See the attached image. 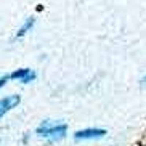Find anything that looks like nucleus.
Listing matches in <instances>:
<instances>
[{"instance_id":"f257e3e1","label":"nucleus","mask_w":146,"mask_h":146,"mask_svg":"<svg viewBox=\"0 0 146 146\" xmlns=\"http://www.w3.org/2000/svg\"><path fill=\"white\" fill-rule=\"evenodd\" d=\"M66 132H68V125L61 124V122H53V120L47 119L43 120L42 124L35 129L37 137L45 138L48 141H60L66 137Z\"/></svg>"},{"instance_id":"f03ea898","label":"nucleus","mask_w":146,"mask_h":146,"mask_svg":"<svg viewBox=\"0 0 146 146\" xmlns=\"http://www.w3.org/2000/svg\"><path fill=\"white\" fill-rule=\"evenodd\" d=\"M37 74L35 71L29 68H21V69H16L13 71L11 74H8V79H13V80H19L21 84H29V82H34Z\"/></svg>"},{"instance_id":"7ed1b4c3","label":"nucleus","mask_w":146,"mask_h":146,"mask_svg":"<svg viewBox=\"0 0 146 146\" xmlns=\"http://www.w3.org/2000/svg\"><path fill=\"white\" fill-rule=\"evenodd\" d=\"M19 101H21V96L19 95H8V96L0 98V119L8 111H11L13 108H16L19 104Z\"/></svg>"},{"instance_id":"20e7f679","label":"nucleus","mask_w":146,"mask_h":146,"mask_svg":"<svg viewBox=\"0 0 146 146\" xmlns=\"http://www.w3.org/2000/svg\"><path fill=\"white\" fill-rule=\"evenodd\" d=\"M106 135V130L103 129H85V130H79L74 133L76 140H95V138H101Z\"/></svg>"},{"instance_id":"39448f33","label":"nucleus","mask_w":146,"mask_h":146,"mask_svg":"<svg viewBox=\"0 0 146 146\" xmlns=\"http://www.w3.org/2000/svg\"><path fill=\"white\" fill-rule=\"evenodd\" d=\"M34 24H35V18H26V21L21 24V27L16 31V34H15V40H18V39H21V37H24V35L29 32L32 27H34Z\"/></svg>"},{"instance_id":"423d86ee","label":"nucleus","mask_w":146,"mask_h":146,"mask_svg":"<svg viewBox=\"0 0 146 146\" xmlns=\"http://www.w3.org/2000/svg\"><path fill=\"white\" fill-rule=\"evenodd\" d=\"M7 80H8V76H2V77H0V88L7 84Z\"/></svg>"},{"instance_id":"0eeeda50","label":"nucleus","mask_w":146,"mask_h":146,"mask_svg":"<svg viewBox=\"0 0 146 146\" xmlns=\"http://www.w3.org/2000/svg\"><path fill=\"white\" fill-rule=\"evenodd\" d=\"M141 85H146V76L141 79Z\"/></svg>"}]
</instances>
